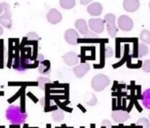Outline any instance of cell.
<instances>
[{"instance_id": "cell-6", "label": "cell", "mask_w": 150, "mask_h": 128, "mask_svg": "<svg viewBox=\"0 0 150 128\" xmlns=\"http://www.w3.org/2000/svg\"><path fill=\"white\" fill-rule=\"evenodd\" d=\"M88 26L93 33L101 34L104 30V21L102 19H90Z\"/></svg>"}, {"instance_id": "cell-15", "label": "cell", "mask_w": 150, "mask_h": 128, "mask_svg": "<svg viewBox=\"0 0 150 128\" xmlns=\"http://www.w3.org/2000/svg\"><path fill=\"white\" fill-rule=\"evenodd\" d=\"M140 101L142 103V105L150 110V88L145 90L140 96Z\"/></svg>"}, {"instance_id": "cell-36", "label": "cell", "mask_w": 150, "mask_h": 128, "mask_svg": "<svg viewBox=\"0 0 150 128\" xmlns=\"http://www.w3.org/2000/svg\"><path fill=\"white\" fill-rule=\"evenodd\" d=\"M149 118H150V114H149Z\"/></svg>"}, {"instance_id": "cell-8", "label": "cell", "mask_w": 150, "mask_h": 128, "mask_svg": "<svg viewBox=\"0 0 150 128\" xmlns=\"http://www.w3.org/2000/svg\"><path fill=\"white\" fill-rule=\"evenodd\" d=\"M139 6H140V3L138 0H125L123 3L124 9L129 13L136 12L139 8Z\"/></svg>"}, {"instance_id": "cell-23", "label": "cell", "mask_w": 150, "mask_h": 128, "mask_svg": "<svg viewBox=\"0 0 150 128\" xmlns=\"http://www.w3.org/2000/svg\"><path fill=\"white\" fill-rule=\"evenodd\" d=\"M142 70L146 73H150V59L145 60L142 64Z\"/></svg>"}, {"instance_id": "cell-20", "label": "cell", "mask_w": 150, "mask_h": 128, "mask_svg": "<svg viewBox=\"0 0 150 128\" xmlns=\"http://www.w3.org/2000/svg\"><path fill=\"white\" fill-rule=\"evenodd\" d=\"M75 6V1L74 0H62L60 1V6L64 9L69 10L74 7Z\"/></svg>"}, {"instance_id": "cell-22", "label": "cell", "mask_w": 150, "mask_h": 128, "mask_svg": "<svg viewBox=\"0 0 150 128\" xmlns=\"http://www.w3.org/2000/svg\"><path fill=\"white\" fill-rule=\"evenodd\" d=\"M137 124L142 126V128H150V122L146 117H140L137 121Z\"/></svg>"}, {"instance_id": "cell-5", "label": "cell", "mask_w": 150, "mask_h": 128, "mask_svg": "<svg viewBox=\"0 0 150 128\" xmlns=\"http://www.w3.org/2000/svg\"><path fill=\"white\" fill-rule=\"evenodd\" d=\"M118 28L123 31H131L133 28V21L127 15H121L118 18Z\"/></svg>"}, {"instance_id": "cell-32", "label": "cell", "mask_w": 150, "mask_h": 128, "mask_svg": "<svg viewBox=\"0 0 150 128\" xmlns=\"http://www.w3.org/2000/svg\"><path fill=\"white\" fill-rule=\"evenodd\" d=\"M3 12H4V7H3V5L0 3V14H1Z\"/></svg>"}, {"instance_id": "cell-2", "label": "cell", "mask_w": 150, "mask_h": 128, "mask_svg": "<svg viewBox=\"0 0 150 128\" xmlns=\"http://www.w3.org/2000/svg\"><path fill=\"white\" fill-rule=\"evenodd\" d=\"M110 83V80L107 75L97 74L92 79L91 86L96 91L99 92V91H103Z\"/></svg>"}, {"instance_id": "cell-4", "label": "cell", "mask_w": 150, "mask_h": 128, "mask_svg": "<svg viewBox=\"0 0 150 128\" xmlns=\"http://www.w3.org/2000/svg\"><path fill=\"white\" fill-rule=\"evenodd\" d=\"M13 67L20 73H24L29 67L28 62V57L24 55H21V57H15L13 64Z\"/></svg>"}, {"instance_id": "cell-9", "label": "cell", "mask_w": 150, "mask_h": 128, "mask_svg": "<svg viewBox=\"0 0 150 128\" xmlns=\"http://www.w3.org/2000/svg\"><path fill=\"white\" fill-rule=\"evenodd\" d=\"M48 21L53 25L57 24L62 20V14L57 10V9H50L47 15Z\"/></svg>"}, {"instance_id": "cell-28", "label": "cell", "mask_w": 150, "mask_h": 128, "mask_svg": "<svg viewBox=\"0 0 150 128\" xmlns=\"http://www.w3.org/2000/svg\"><path fill=\"white\" fill-rule=\"evenodd\" d=\"M97 37L98 36L96 34H95L93 32H89V31L87 35H85V38H97Z\"/></svg>"}, {"instance_id": "cell-14", "label": "cell", "mask_w": 150, "mask_h": 128, "mask_svg": "<svg viewBox=\"0 0 150 128\" xmlns=\"http://www.w3.org/2000/svg\"><path fill=\"white\" fill-rule=\"evenodd\" d=\"M75 27H76V28L79 30V32L81 35H85L88 33V28L87 22H86V21H84L82 19L76 21V22H75Z\"/></svg>"}, {"instance_id": "cell-21", "label": "cell", "mask_w": 150, "mask_h": 128, "mask_svg": "<svg viewBox=\"0 0 150 128\" xmlns=\"http://www.w3.org/2000/svg\"><path fill=\"white\" fill-rule=\"evenodd\" d=\"M51 116H52V118L57 122L62 121L64 119V114L61 110H57L53 111L51 113Z\"/></svg>"}, {"instance_id": "cell-33", "label": "cell", "mask_w": 150, "mask_h": 128, "mask_svg": "<svg viewBox=\"0 0 150 128\" xmlns=\"http://www.w3.org/2000/svg\"><path fill=\"white\" fill-rule=\"evenodd\" d=\"M91 1H81V5H88V4H89Z\"/></svg>"}, {"instance_id": "cell-18", "label": "cell", "mask_w": 150, "mask_h": 128, "mask_svg": "<svg viewBox=\"0 0 150 128\" xmlns=\"http://www.w3.org/2000/svg\"><path fill=\"white\" fill-rule=\"evenodd\" d=\"M139 40L143 42V44H150V31L146 29L142 30L139 35Z\"/></svg>"}, {"instance_id": "cell-7", "label": "cell", "mask_w": 150, "mask_h": 128, "mask_svg": "<svg viewBox=\"0 0 150 128\" xmlns=\"http://www.w3.org/2000/svg\"><path fill=\"white\" fill-rule=\"evenodd\" d=\"M78 38H79V34L74 29H68L64 33V39L69 44L76 45Z\"/></svg>"}, {"instance_id": "cell-3", "label": "cell", "mask_w": 150, "mask_h": 128, "mask_svg": "<svg viewBox=\"0 0 150 128\" xmlns=\"http://www.w3.org/2000/svg\"><path fill=\"white\" fill-rule=\"evenodd\" d=\"M115 21H116V17L113 13H108L105 15L104 23H106L108 33L111 37H116L117 33V28Z\"/></svg>"}, {"instance_id": "cell-24", "label": "cell", "mask_w": 150, "mask_h": 128, "mask_svg": "<svg viewBox=\"0 0 150 128\" xmlns=\"http://www.w3.org/2000/svg\"><path fill=\"white\" fill-rule=\"evenodd\" d=\"M50 80H49V79H47V78H42V77H41V78L38 79V83H39V86H40V88H41L42 89H44L45 84H46V83H50Z\"/></svg>"}, {"instance_id": "cell-11", "label": "cell", "mask_w": 150, "mask_h": 128, "mask_svg": "<svg viewBox=\"0 0 150 128\" xmlns=\"http://www.w3.org/2000/svg\"><path fill=\"white\" fill-rule=\"evenodd\" d=\"M111 117L113 120L117 123H124L129 119V114L125 110H114Z\"/></svg>"}, {"instance_id": "cell-29", "label": "cell", "mask_w": 150, "mask_h": 128, "mask_svg": "<svg viewBox=\"0 0 150 128\" xmlns=\"http://www.w3.org/2000/svg\"><path fill=\"white\" fill-rule=\"evenodd\" d=\"M96 102H97V99H96V97L93 95H92V98L90 99V101L88 102V104H89V105H95V104L96 103Z\"/></svg>"}, {"instance_id": "cell-25", "label": "cell", "mask_w": 150, "mask_h": 128, "mask_svg": "<svg viewBox=\"0 0 150 128\" xmlns=\"http://www.w3.org/2000/svg\"><path fill=\"white\" fill-rule=\"evenodd\" d=\"M3 7H4V11H5V14L11 17L12 13H11V9H10V6L7 3H3Z\"/></svg>"}, {"instance_id": "cell-12", "label": "cell", "mask_w": 150, "mask_h": 128, "mask_svg": "<svg viewBox=\"0 0 150 128\" xmlns=\"http://www.w3.org/2000/svg\"><path fill=\"white\" fill-rule=\"evenodd\" d=\"M64 61L68 66H74L79 63V57L75 52H68L64 56Z\"/></svg>"}, {"instance_id": "cell-31", "label": "cell", "mask_w": 150, "mask_h": 128, "mask_svg": "<svg viewBox=\"0 0 150 128\" xmlns=\"http://www.w3.org/2000/svg\"><path fill=\"white\" fill-rule=\"evenodd\" d=\"M43 58H44V57H43L42 54H39V55H38V60H39V61H42Z\"/></svg>"}, {"instance_id": "cell-16", "label": "cell", "mask_w": 150, "mask_h": 128, "mask_svg": "<svg viewBox=\"0 0 150 128\" xmlns=\"http://www.w3.org/2000/svg\"><path fill=\"white\" fill-rule=\"evenodd\" d=\"M39 72L42 74H49L50 73V65L49 61H43L39 66Z\"/></svg>"}, {"instance_id": "cell-26", "label": "cell", "mask_w": 150, "mask_h": 128, "mask_svg": "<svg viewBox=\"0 0 150 128\" xmlns=\"http://www.w3.org/2000/svg\"><path fill=\"white\" fill-rule=\"evenodd\" d=\"M27 38H28V40L36 41V40L39 39V36H38V35H37L36 33H35V32H30V33H28V34L27 35Z\"/></svg>"}, {"instance_id": "cell-34", "label": "cell", "mask_w": 150, "mask_h": 128, "mask_svg": "<svg viewBox=\"0 0 150 128\" xmlns=\"http://www.w3.org/2000/svg\"><path fill=\"white\" fill-rule=\"evenodd\" d=\"M3 33H4V30H3V28L0 26V35H3Z\"/></svg>"}, {"instance_id": "cell-13", "label": "cell", "mask_w": 150, "mask_h": 128, "mask_svg": "<svg viewBox=\"0 0 150 128\" xmlns=\"http://www.w3.org/2000/svg\"><path fill=\"white\" fill-rule=\"evenodd\" d=\"M102 12H103V6L98 2L92 3L88 7V13L92 16H99L102 13Z\"/></svg>"}, {"instance_id": "cell-1", "label": "cell", "mask_w": 150, "mask_h": 128, "mask_svg": "<svg viewBox=\"0 0 150 128\" xmlns=\"http://www.w3.org/2000/svg\"><path fill=\"white\" fill-rule=\"evenodd\" d=\"M6 119L13 124H22L26 122L28 115L23 112L20 106L11 105L7 108L6 111Z\"/></svg>"}, {"instance_id": "cell-27", "label": "cell", "mask_w": 150, "mask_h": 128, "mask_svg": "<svg viewBox=\"0 0 150 128\" xmlns=\"http://www.w3.org/2000/svg\"><path fill=\"white\" fill-rule=\"evenodd\" d=\"M113 56V50L110 47H106L105 49V57H110Z\"/></svg>"}, {"instance_id": "cell-17", "label": "cell", "mask_w": 150, "mask_h": 128, "mask_svg": "<svg viewBox=\"0 0 150 128\" xmlns=\"http://www.w3.org/2000/svg\"><path fill=\"white\" fill-rule=\"evenodd\" d=\"M0 24L2 26L7 28H11L12 27V24H13V21H12V19L11 17L4 14V15H1L0 16Z\"/></svg>"}, {"instance_id": "cell-19", "label": "cell", "mask_w": 150, "mask_h": 128, "mask_svg": "<svg viewBox=\"0 0 150 128\" xmlns=\"http://www.w3.org/2000/svg\"><path fill=\"white\" fill-rule=\"evenodd\" d=\"M149 53V49L146 44L139 43L138 45V55L139 57H145Z\"/></svg>"}, {"instance_id": "cell-30", "label": "cell", "mask_w": 150, "mask_h": 128, "mask_svg": "<svg viewBox=\"0 0 150 128\" xmlns=\"http://www.w3.org/2000/svg\"><path fill=\"white\" fill-rule=\"evenodd\" d=\"M102 125L106 127V128H111V124L109 120H103L102 123Z\"/></svg>"}, {"instance_id": "cell-10", "label": "cell", "mask_w": 150, "mask_h": 128, "mask_svg": "<svg viewBox=\"0 0 150 128\" xmlns=\"http://www.w3.org/2000/svg\"><path fill=\"white\" fill-rule=\"evenodd\" d=\"M90 69V66L88 63H82L81 65L75 66L73 68V72L78 78H82Z\"/></svg>"}, {"instance_id": "cell-35", "label": "cell", "mask_w": 150, "mask_h": 128, "mask_svg": "<svg viewBox=\"0 0 150 128\" xmlns=\"http://www.w3.org/2000/svg\"><path fill=\"white\" fill-rule=\"evenodd\" d=\"M149 9H150V2H149Z\"/></svg>"}]
</instances>
